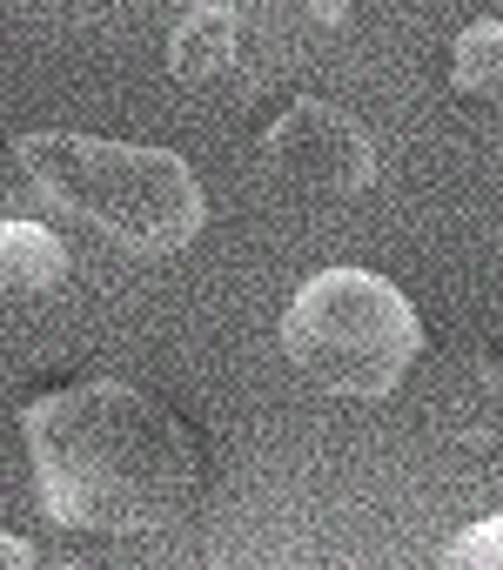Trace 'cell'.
I'll list each match as a JSON object with an SVG mask.
<instances>
[{"instance_id": "1", "label": "cell", "mask_w": 503, "mask_h": 570, "mask_svg": "<svg viewBox=\"0 0 503 570\" xmlns=\"http://www.w3.org/2000/svg\"><path fill=\"white\" fill-rule=\"evenodd\" d=\"M41 510L81 537L175 530L201 490L195 443L135 383H75L28 410Z\"/></svg>"}, {"instance_id": "2", "label": "cell", "mask_w": 503, "mask_h": 570, "mask_svg": "<svg viewBox=\"0 0 503 570\" xmlns=\"http://www.w3.org/2000/svg\"><path fill=\"white\" fill-rule=\"evenodd\" d=\"M14 161L48 202H61L68 215H81L135 255H175L201 235V181L168 148L34 128L14 141Z\"/></svg>"}, {"instance_id": "3", "label": "cell", "mask_w": 503, "mask_h": 570, "mask_svg": "<svg viewBox=\"0 0 503 570\" xmlns=\"http://www.w3.org/2000/svg\"><path fill=\"white\" fill-rule=\"evenodd\" d=\"M283 350L329 396H389L423 350V323L396 282L369 268H323L283 316Z\"/></svg>"}, {"instance_id": "4", "label": "cell", "mask_w": 503, "mask_h": 570, "mask_svg": "<svg viewBox=\"0 0 503 570\" xmlns=\"http://www.w3.org/2000/svg\"><path fill=\"white\" fill-rule=\"evenodd\" d=\"M263 161L289 195H309V202H356L376 181V141L363 135V121H349L336 101H316V95H303L269 121Z\"/></svg>"}, {"instance_id": "5", "label": "cell", "mask_w": 503, "mask_h": 570, "mask_svg": "<svg viewBox=\"0 0 503 570\" xmlns=\"http://www.w3.org/2000/svg\"><path fill=\"white\" fill-rule=\"evenodd\" d=\"M0 268H8L14 296H48L55 282L68 275V248L41 222H8V228H0Z\"/></svg>"}, {"instance_id": "6", "label": "cell", "mask_w": 503, "mask_h": 570, "mask_svg": "<svg viewBox=\"0 0 503 570\" xmlns=\"http://www.w3.org/2000/svg\"><path fill=\"white\" fill-rule=\"evenodd\" d=\"M450 81L476 108H503V21H470L450 55Z\"/></svg>"}, {"instance_id": "7", "label": "cell", "mask_w": 503, "mask_h": 570, "mask_svg": "<svg viewBox=\"0 0 503 570\" xmlns=\"http://www.w3.org/2000/svg\"><path fill=\"white\" fill-rule=\"evenodd\" d=\"M168 61L181 81H215L235 61V14L228 8H195L181 21V35L168 41Z\"/></svg>"}, {"instance_id": "8", "label": "cell", "mask_w": 503, "mask_h": 570, "mask_svg": "<svg viewBox=\"0 0 503 570\" xmlns=\"http://www.w3.org/2000/svg\"><path fill=\"white\" fill-rule=\"evenodd\" d=\"M443 557H450V563H503V517L470 523L463 537H450V543H443Z\"/></svg>"}, {"instance_id": "9", "label": "cell", "mask_w": 503, "mask_h": 570, "mask_svg": "<svg viewBox=\"0 0 503 570\" xmlns=\"http://www.w3.org/2000/svg\"><path fill=\"white\" fill-rule=\"evenodd\" d=\"M483 376H490V390L503 396V330H496V336L483 343Z\"/></svg>"}]
</instances>
